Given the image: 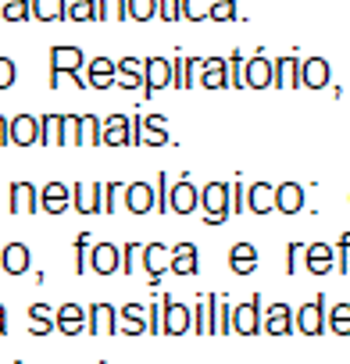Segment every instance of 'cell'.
<instances>
[{"instance_id": "6da1fadb", "label": "cell", "mask_w": 350, "mask_h": 364, "mask_svg": "<svg viewBox=\"0 0 350 364\" xmlns=\"http://www.w3.org/2000/svg\"><path fill=\"white\" fill-rule=\"evenodd\" d=\"M201 211H204V222L208 225H222L229 222V182H208L201 190Z\"/></svg>"}, {"instance_id": "7a4b0ae2", "label": "cell", "mask_w": 350, "mask_h": 364, "mask_svg": "<svg viewBox=\"0 0 350 364\" xmlns=\"http://www.w3.org/2000/svg\"><path fill=\"white\" fill-rule=\"evenodd\" d=\"M164 304V336H186L193 332V307L179 304L175 296H161Z\"/></svg>"}, {"instance_id": "3957f363", "label": "cell", "mask_w": 350, "mask_h": 364, "mask_svg": "<svg viewBox=\"0 0 350 364\" xmlns=\"http://www.w3.org/2000/svg\"><path fill=\"white\" fill-rule=\"evenodd\" d=\"M132 132H136V143H147V146H164V143H171V136H168V118H164V114L132 118Z\"/></svg>"}, {"instance_id": "277c9868", "label": "cell", "mask_w": 350, "mask_h": 364, "mask_svg": "<svg viewBox=\"0 0 350 364\" xmlns=\"http://www.w3.org/2000/svg\"><path fill=\"white\" fill-rule=\"evenodd\" d=\"M168 208H171V215H190V211L201 208V190L193 186L186 175L171 182V190H168Z\"/></svg>"}, {"instance_id": "5b68a950", "label": "cell", "mask_w": 350, "mask_h": 364, "mask_svg": "<svg viewBox=\"0 0 350 364\" xmlns=\"http://www.w3.org/2000/svg\"><path fill=\"white\" fill-rule=\"evenodd\" d=\"M72 208L79 215H104V186L100 182H75L72 186Z\"/></svg>"}, {"instance_id": "8992f818", "label": "cell", "mask_w": 350, "mask_h": 364, "mask_svg": "<svg viewBox=\"0 0 350 364\" xmlns=\"http://www.w3.org/2000/svg\"><path fill=\"white\" fill-rule=\"evenodd\" d=\"M261 296H250V304H236L233 307V332L240 336H258L261 332Z\"/></svg>"}, {"instance_id": "52a82bcc", "label": "cell", "mask_w": 350, "mask_h": 364, "mask_svg": "<svg viewBox=\"0 0 350 364\" xmlns=\"http://www.w3.org/2000/svg\"><path fill=\"white\" fill-rule=\"evenodd\" d=\"M86 68V54L79 47H51V75H79Z\"/></svg>"}, {"instance_id": "ba28073f", "label": "cell", "mask_w": 350, "mask_h": 364, "mask_svg": "<svg viewBox=\"0 0 350 364\" xmlns=\"http://www.w3.org/2000/svg\"><path fill=\"white\" fill-rule=\"evenodd\" d=\"M164 86H171V61H164V58H147V61H143V93L150 97V93L164 90Z\"/></svg>"}, {"instance_id": "9c48e42d", "label": "cell", "mask_w": 350, "mask_h": 364, "mask_svg": "<svg viewBox=\"0 0 350 364\" xmlns=\"http://www.w3.org/2000/svg\"><path fill=\"white\" fill-rule=\"evenodd\" d=\"M40 208V193L33 182H11V193H8V211L11 215H33Z\"/></svg>"}, {"instance_id": "30bf717a", "label": "cell", "mask_w": 350, "mask_h": 364, "mask_svg": "<svg viewBox=\"0 0 350 364\" xmlns=\"http://www.w3.org/2000/svg\"><path fill=\"white\" fill-rule=\"evenodd\" d=\"M115 79H118V61H111V58H93V61H86V86H93V90H111Z\"/></svg>"}, {"instance_id": "8fae6325", "label": "cell", "mask_w": 350, "mask_h": 364, "mask_svg": "<svg viewBox=\"0 0 350 364\" xmlns=\"http://www.w3.org/2000/svg\"><path fill=\"white\" fill-rule=\"evenodd\" d=\"M104 143H107V146H136L132 118H125V114L104 118Z\"/></svg>"}, {"instance_id": "7c38bea8", "label": "cell", "mask_w": 350, "mask_h": 364, "mask_svg": "<svg viewBox=\"0 0 350 364\" xmlns=\"http://www.w3.org/2000/svg\"><path fill=\"white\" fill-rule=\"evenodd\" d=\"M40 208L47 215H61L72 208V186H65V182H47V186L40 190Z\"/></svg>"}, {"instance_id": "4fadbf2b", "label": "cell", "mask_w": 350, "mask_h": 364, "mask_svg": "<svg viewBox=\"0 0 350 364\" xmlns=\"http://www.w3.org/2000/svg\"><path fill=\"white\" fill-rule=\"evenodd\" d=\"M118 328H122L125 336H143V332H150V311H147L143 304H125V307L118 311Z\"/></svg>"}, {"instance_id": "5bb4252c", "label": "cell", "mask_w": 350, "mask_h": 364, "mask_svg": "<svg viewBox=\"0 0 350 364\" xmlns=\"http://www.w3.org/2000/svg\"><path fill=\"white\" fill-rule=\"evenodd\" d=\"M243 79H247V86H254V90L275 86V61H268L265 54H254V58L247 61V72H243Z\"/></svg>"}, {"instance_id": "9a60e30c", "label": "cell", "mask_w": 350, "mask_h": 364, "mask_svg": "<svg viewBox=\"0 0 350 364\" xmlns=\"http://www.w3.org/2000/svg\"><path fill=\"white\" fill-rule=\"evenodd\" d=\"M90 268H93L97 275H115V272L122 268V247H115V243H97L93 254H90Z\"/></svg>"}, {"instance_id": "2e32d148", "label": "cell", "mask_w": 350, "mask_h": 364, "mask_svg": "<svg viewBox=\"0 0 350 364\" xmlns=\"http://www.w3.org/2000/svg\"><path fill=\"white\" fill-rule=\"evenodd\" d=\"M139 264H143V272L150 275V282H157V275L171 268V247H164V243H150V247H143Z\"/></svg>"}, {"instance_id": "e0dca14e", "label": "cell", "mask_w": 350, "mask_h": 364, "mask_svg": "<svg viewBox=\"0 0 350 364\" xmlns=\"http://www.w3.org/2000/svg\"><path fill=\"white\" fill-rule=\"evenodd\" d=\"M154 204H157V197H154L150 182H129V190H125V211L147 215V211H154Z\"/></svg>"}, {"instance_id": "ac0fdd59", "label": "cell", "mask_w": 350, "mask_h": 364, "mask_svg": "<svg viewBox=\"0 0 350 364\" xmlns=\"http://www.w3.org/2000/svg\"><path fill=\"white\" fill-rule=\"evenodd\" d=\"M86 321H90V332H93V336H111V332H118V311H115L111 304H93L90 314H86Z\"/></svg>"}, {"instance_id": "d6986e66", "label": "cell", "mask_w": 350, "mask_h": 364, "mask_svg": "<svg viewBox=\"0 0 350 364\" xmlns=\"http://www.w3.org/2000/svg\"><path fill=\"white\" fill-rule=\"evenodd\" d=\"M247 208L254 215H261V218L275 211V186L272 182H254V186L247 190Z\"/></svg>"}, {"instance_id": "ffe728a7", "label": "cell", "mask_w": 350, "mask_h": 364, "mask_svg": "<svg viewBox=\"0 0 350 364\" xmlns=\"http://www.w3.org/2000/svg\"><path fill=\"white\" fill-rule=\"evenodd\" d=\"M275 211H282V215L304 211V186L300 182H282V186H275Z\"/></svg>"}, {"instance_id": "44dd1931", "label": "cell", "mask_w": 350, "mask_h": 364, "mask_svg": "<svg viewBox=\"0 0 350 364\" xmlns=\"http://www.w3.org/2000/svg\"><path fill=\"white\" fill-rule=\"evenodd\" d=\"M197 82H201L204 90H222V86H229V65H226L222 58H204Z\"/></svg>"}, {"instance_id": "7402d4cb", "label": "cell", "mask_w": 350, "mask_h": 364, "mask_svg": "<svg viewBox=\"0 0 350 364\" xmlns=\"http://www.w3.org/2000/svg\"><path fill=\"white\" fill-rule=\"evenodd\" d=\"M11 143H15V146H33V143H40V118H33V114H15V118H11Z\"/></svg>"}, {"instance_id": "603a6c76", "label": "cell", "mask_w": 350, "mask_h": 364, "mask_svg": "<svg viewBox=\"0 0 350 364\" xmlns=\"http://www.w3.org/2000/svg\"><path fill=\"white\" fill-rule=\"evenodd\" d=\"M54 328L65 332V336H79L86 328V311L79 304H61L58 307V318H54Z\"/></svg>"}, {"instance_id": "cb8c5ba5", "label": "cell", "mask_w": 350, "mask_h": 364, "mask_svg": "<svg viewBox=\"0 0 350 364\" xmlns=\"http://www.w3.org/2000/svg\"><path fill=\"white\" fill-rule=\"evenodd\" d=\"M325 296H318L314 304H304L300 311H297V328L304 332V336H318L322 332V325H325Z\"/></svg>"}, {"instance_id": "d4e9b609", "label": "cell", "mask_w": 350, "mask_h": 364, "mask_svg": "<svg viewBox=\"0 0 350 364\" xmlns=\"http://www.w3.org/2000/svg\"><path fill=\"white\" fill-rule=\"evenodd\" d=\"M261 325H265L268 336H286V332L293 328V311H290L286 304H272V307H265Z\"/></svg>"}, {"instance_id": "484cf974", "label": "cell", "mask_w": 350, "mask_h": 364, "mask_svg": "<svg viewBox=\"0 0 350 364\" xmlns=\"http://www.w3.org/2000/svg\"><path fill=\"white\" fill-rule=\"evenodd\" d=\"M197 264H201V257H197V247L193 243H175L171 247V275H197Z\"/></svg>"}, {"instance_id": "4316f807", "label": "cell", "mask_w": 350, "mask_h": 364, "mask_svg": "<svg viewBox=\"0 0 350 364\" xmlns=\"http://www.w3.org/2000/svg\"><path fill=\"white\" fill-rule=\"evenodd\" d=\"M304 261H307V272H311V275H325V272H332V264H336V247H329V243H311Z\"/></svg>"}, {"instance_id": "83f0119b", "label": "cell", "mask_w": 350, "mask_h": 364, "mask_svg": "<svg viewBox=\"0 0 350 364\" xmlns=\"http://www.w3.org/2000/svg\"><path fill=\"white\" fill-rule=\"evenodd\" d=\"M29 247L26 243H8L4 247V257H0V268H4L8 275H22V272H29Z\"/></svg>"}, {"instance_id": "f1b7e54d", "label": "cell", "mask_w": 350, "mask_h": 364, "mask_svg": "<svg viewBox=\"0 0 350 364\" xmlns=\"http://www.w3.org/2000/svg\"><path fill=\"white\" fill-rule=\"evenodd\" d=\"M115 86H122V90H143V61L139 58H122L118 61Z\"/></svg>"}, {"instance_id": "f546056e", "label": "cell", "mask_w": 350, "mask_h": 364, "mask_svg": "<svg viewBox=\"0 0 350 364\" xmlns=\"http://www.w3.org/2000/svg\"><path fill=\"white\" fill-rule=\"evenodd\" d=\"M329 61L325 58H307L304 61V68H300V82L304 86H311V90H322V86H329Z\"/></svg>"}, {"instance_id": "4dcf8cb0", "label": "cell", "mask_w": 350, "mask_h": 364, "mask_svg": "<svg viewBox=\"0 0 350 364\" xmlns=\"http://www.w3.org/2000/svg\"><path fill=\"white\" fill-rule=\"evenodd\" d=\"M229 268H233L236 275H250V272L258 268V250H254L250 243H233V247H229Z\"/></svg>"}, {"instance_id": "1f68e13d", "label": "cell", "mask_w": 350, "mask_h": 364, "mask_svg": "<svg viewBox=\"0 0 350 364\" xmlns=\"http://www.w3.org/2000/svg\"><path fill=\"white\" fill-rule=\"evenodd\" d=\"M193 332L197 336L215 332V296H197V304H193Z\"/></svg>"}, {"instance_id": "d6a6232c", "label": "cell", "mask_w": 350, "mask_h": 364, "mask_svg": "<svg viewBox=\"0 0 350 364\" xmlns=\"http://www.w3.org/2000/svg\"><path fill=\"white\" fill-rule=\"evenodd\" d=\"M300 68H304V61H297V58H279V61H275V86H282V90L304 86V82H300Z\"/></svg>"}, {"instance_id": "836d02e7", "label": "cell", "mask_w": 350, "mask_h": 364, "mask_svg": "<svg viewBox=\"0 0 350 364\" xmlns=\"http://www.w3.org/2000/svg\"><path fill=\"white\" fill-rule=\"evenodd\" d=\"M65 18H72V22H100V0H68Z\"/></svg>"}, {"instance_id": "e575fe53", "label": "cell", "mask_w": 350, "mask_h": 364, "mask_svg": "<svg viewBox=\"0 0 350 364\" xmlns=\"http://www.w3.org/2000/svg\"><path fill=\"white\" fill-rule=\"evenodd\" d=\"M79 143L83 146H100L104 143V122L97 114H83V122H79Z\"/></svg>"}, {"instance_id": "d590c367", "label": "cell", "mask_w": 350, "mask_h": 364, "mask_svg": "<svg viewBox=\"0 0 350 364\" xmlns=\"http://www.w3.org/2000/svg\"><path fill=\"white\" fill-rule=\"evenodd\" d=\"M68 11V0H33V18L36 22H58Z\"/></svg>"}, {"instance_id": "8d00e7d4", "label": "cell", "mask_w": 350, "mask_h": 364, "mask_svg": "<svg viewBox=\"0 0 350 364\" xmlns=\"http://www.w3.org/2000/svg\"><path fill=\"white\" fill-rule=\"evenodd\" d=\"M40 143L43 146H61V114H43L40 118Z\"/></svg>"}, {"instance_id": "74e56055", "label": "cell", "mask_w": 350, "mask_h": 364, "mask_svg": "<svg viewBox=\"0 0 350 364\" xmlns=\"http://www.w3.org/2000/svg\"><path fill=\"white\" fill-rule=\"evenodd\" d=\"M129 18H132V22L161 18V0H129Z\"/></svg>"}, {"instance_id": "f35d334b", "label": "cell", "mask_w": 350, "mask_h": 364, "mask_svg": "<svg viewBox=\"0 0 350 364\" xmlns=\"http://www.w3.org/2000/svg\"><path fill=\"white\" fill-rule=\"evenodd\" d=\"M233 332V304L226 296H215V336Z\"/></svg>"}, {"instance_id": "ab89813d", "label": "cell", "mask_w": 350, "mask_h": 364, "mask_svg": "<svg viewBox=\"0 0 350 364\" xmlns=\"http://www.w3.org/2000/svg\"><path fill=\"white\" fill-rule=\"evenodd\" d=\"M29 325H33V336H47V332H54L51 307H47V304H33V307H29Z\"/></svg>"}, {"instance_id": "60d3db41", "label": "cell", "mask_w": 350, "mask_h": 364, "mask_svg": "<svg viewBox=\"0 0 350 364\" xmlns=\"http://www.w3.org/2000/svg\"><path fill=\"white\" fill-rule=\"evenodd\" d=\"M0 11H4L8 22H29L33 18V0H4Z\"/></svg>"}, {"instance_id": "b9f144b4", "label": "cell", "mask_w": 350, "mask_h": 364, "mask_svg": "<svg viewBox=\"0 0 350 364\" xmlns=\"http://www.w3.org/2000/svg\"><path fill=\"white\" fill-rule=\"evenodd\" d=\"M125 190L129 186H122V182H107L104 186V215H115L118 208H125Z\"/></svg>"}, {"instance_id": "7bdbcfd3", "label": "cell", "mask_w": 350, "mask_h": 364, "mask_svg": "<svg viewBox=\"0 0 350 364\" xmlns=\"http://www.w3.org/2000/svg\"><path fill=\"white\" fill-rule=\"evenodd\" d=\"M329 328L336 336H350V304H336L329 311Z\"/></svg>"}, {"instance_id": "ee69618b", "label": "cell", "mask_w": 350, "mask_h": 364, "mask_svg": "<svg viewBox=\"0 0 350 364\" xmlns=\"http://www.w3.org/2000/svg\"><path fill=\"white\" fill-rule=\"evenodd\" d=\"M129 18V0H100V22H122Z\"/></svg>"}, {"instance_id": "f6af8a7d", "label": "cell", "mask_w": 350, "mask_h": 364, "mask_svg": "<svg viewBox=\"0 0 350 364\" xmlns=\"http://www.w3.org/2000/svg\"><path fill=\"white\" fill-rule=\"evenodd\" d=\"M226 65H229V86H236V90H247V79H243V72H247V61H243V54H240V50H233Z\"/></svg>"}, {"instance_id": "bcb514c9", "label": "cell", "mask_w": 350, "mask_h": 364, "mask_svg": "<svg viewBox=\"0 0 350 364\" xmlns=\"http://www.w3.org/2000/svg\"><path fill=\"white\" fill-rule=\"evenodd\" d=\"M168 190H171V178L161 171V175L154 178V197H157L154 211H157V215H168V211H171V208H168Z\"/></svg>"}, {"instance_id": "7dc6e473", "label": "cell", "mask_w": 350, "mask_h": 364, "mask_svg": "<svg viewBox=\"0 0 350 364\" xmlns=\"http://www.w3.org/2000/svg\"><path fill=\"white\" fill-rule=\"evenodd\" d=\"M211 15V0H183V18L186 22H204Z\"/></svg>"}, {"instance_id": "c3c4849f", "label": "cell", "mask_w": 350, "mask_h": 364, "mask_svg": "<svg viewBox=\"0 0 350 364\" xmlns=\"http://www.w3.org/2000/svg\"><path fill=\"white\" fill-rule=\"evenodd\" d=\"M90 254H93L90 236H86V232H83V236H75V272H79V275H86V272H90Z\"/></svg>"}, {"instance_id": "681fc988", "label": "cell", "mask_w": 350, "mask_h": 364, "mask_svg": "<svg viewBox=\"0 0 350 364\" xmlns=\"http://www.w3.org/2000/svg\"><path fill=\"white\" fill-rule=\"evenodd\" d=\"M171 86H179V90L193 86V75H190V61L186 58H175L171 61Z\"/></svg>"}, {"instance_id": "f907efd6", "label": "cell", "mask_w": 350, "mask_h": 364, "mask_svg": "<svg viewBox=\"0 0 350 364\" xmlns=\"http://www.w3.org/2000/svg\"><path fill=\"white\" fill-rule=\"evenodd\" d=\"M211 22H233L236 18V0H211Z\"/></svg>"}, {"instance_id": "816d5d0a", "label": "cell", "mask_w": 350, "mask_h": 364, "mask_svg": "<svg viewBox=\"0 0 350 364\" xmlns=\"http://www.w3.org/2000/svg\"><path fill=\"white\" fill-rule=\"evenodd\" d=\"M79 122H83V114H61V146L79 143Z\"/></svg>"}, {"instance_id": "f5cc1de1", "label": "cell", "mask_w": 350, "mask_h": 364, "mask_svg": "<svg viewBox=\"0 0 350 364\" xmlns=\"http://www.w3.org/2000/svg\"><path fill=\"white\" fill-rule=\"evenodd\" d=\"M247 208V186L236 178V182H229V215H240Z\"/></svg>"}, {"instance_id": "db71d44e", "label": "cell", "mask_w": 350, "mask_h": 364, "mask_svg": "<svg viewBox=\"0 0 350 364\" xmlns=\"http://www.w3.org/2000/svg\"><path fill=\"white\" fill-rule=\"evenodd\" d=\"M139 257H143V243H125V247H122V272H125V275L136 272Z\"/></svg>"}, {"instance_id": "11a10c76", "label": "cell", "mask_w": 350, "mask_h": 364, "mask_svg": "<svg viewBox=\"0 0 350 364\" xmlns=\"http://www.w3.org/2000/svg\"><path fill=\"white\" fill-rule=\"evenodd\" d=\"M336 254H339V272H343V275H350V232H343V236H339Z\"/></svg>"}, {"instance_id": "9f6ffc18", "label": "cell", "mask_w": 350, "mask_h": 364, "mask_svg": "<svg viewBox=\"0 0 350 364\" xmlns=\"http://www.w3.org/2000/svg\"><path fill=\"white\" fill-rule=\"evenodd\" d=\"M183 0H161V22H179Z\"/></svg>"}, {"instance_id": "6f0895ef", "label": "cell", "mask_w": 350, "mask_h": 364, "mask_svg": "<svg viewBox=\"0 0 350 364\" xmlns=\"http://www.w3.org/2000/svg\"><path fill=\"white\" fill-rule=\"evenodd\" d=\"M150 332L154 336H164V304H150Z\"/></svg>"}, {"instance_id": "680465c9", "label": "cell", "mask_w": 350, "mask_h": 364, "mask_svg": "<svg viewBox=\"0 0 350 364\" xmlns=\"http://www.w3.org/2000/svg\"><path fill=\"white\" fill-rule=\"evenodd\" d=\"M15 61L11 58H0V90H8V86H15Z\"/></svg>"}, {"instance_id": "91938a15", "label": "cell", "mask_w": 350, "mask_h": 364, "mask_svg": "<svg viewBox=\"0 0 350 364\" xmlns=\"http://www.w3.org/2000/svg\"><path fill=\"white\" fill-rule=\"evenodd\" d=\"M297 261H300V243H290L286 247V275L297 272Z\"/></svg>"}, {"instance_id": "94428289", "label": "cell", "mask_w": 350, "mask_h": 364, "mask_svg": "<svg viewBox=\"0 0 350 364\" xmlns=\"http://www.w3.org/2000/svg\"><path fill=\"white\" fill-rule=\"evenodd\" d=\"M8 143H11V122L0 114V146H8Z\"/></svg>"}, {"instance_id": "6125c7cd", "label": "cell", "mask_w": 350, "mask_h": 364, "mask_svg": "<svg viewBox=\"0 0 350 364\" xmlns=\"http://www.w3.org/2000/svg\"><path fill=\"white\" fill-rule=\"evenodd\" d=\"M8 328V311H4V304H0V332Z\"/></svg>"}, {"instance_id": "be15d7a7", "label": "cell", "mask_w": 350, "mask_h": 364, "mask_svg": "<svg viewBox=\"0 0 350 364\" xmlns=\"http://www.w3.org/2000/svg\"><path fill=\"white\" fill-rule=\"evenodd\" d=\"M0 257H4V247H0Z\"/></svg>"}]
</instances>
